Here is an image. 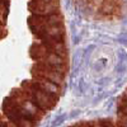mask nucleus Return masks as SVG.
<instances>
[{"instance_id":"1","label":"nucleus","mask_w":127,"mask_h":127,"mask_svg":"<svg viewBox=\"0 0 127 127\" xmlns=\"http://www.w3.org/2000/svg\"><path fill=\"white\" fill-rule=\"evenodd\" d=\"M23 90H26L28 94L32 95V99H33V103L37 105V107L43 111L45 113L54 109V107L56 105V103L59 102L60 97H56V95H52L50 93H46L43 90L37 89L33 84L31 83V80H24L20 85Z\"/></svg>"},{"instance_id":"2","label":"nucleus","mask_w":127,"mask_h":127,"mask_svg":"<svg viewBox=\"0 0 127 127\" xmlns=\"http://www.w3.org/2000/svg\"><path fill=\"white\" fill-rule=\"evenodd\" d=\"M28 10L33 15H50L60 13V5L59 1H37V0H31L28 3Z\"/></svg>"},{"instance_id":"3","label":"nucleus","mask_w":127,"mask_h":127,"mask_svg":"<svg viewBox=\"0 0 127 127\" xmlns=\"http://www.w3.org/2000/svg\"><path fill=\"white\" fill-rule=\"evenodd\" d=\"M32 71V75L33 78H39V79H45L47 81H51L56 84V85L61 87L64 84V80H65V75L62 74H59V72H54V71H48V70H41V69H37L34 66H32L31 69Z\"/></svg>"},{"instance_id":"4","label":"nucleus","mask_w":127,"mask_h":127,"mask_svg":"<svg viewBox=\"0 0 127 127\" xmlns=\"http://www.w3.org/2000/svg\"><path fill=\"white\" fill-rule=\"evenodd\" d=\"M31 83L33 84V85L39 89V90H43L46 93H50L52 95H56V97H60L61 94V88L59 85H56V84L51 83V81H47L45 79H39V78H32L29 79Z\"/></svg>"},{"instance_id":"5","label":"nucleus","mask_w":127,"mask_h":127,"mask_svg":"<svg viewBox=\"0 0 127 127\" xmlns=\"http://www.w3.org/2000/svg\"><path fill=\"white\" fill-rule=\"evenodd\" d=\"M48 54H50L48 50L42 43H33L31 46V48H29V55H31V57L36 62L42 61Z\"/></svg>"},{"instance_id":"6","label":"nucleus","mask_w":127,"mask_h":127,"mask_svg":"<svg viewBox=\"0 0 127 127\" xmlns=\"http://www.w3.org/2000/svg\"><path fill=\"white\" fill-rule=\"evenodd\" d=\"M61 34H65L64 24H62V26H55V27H47V28H45V29L37 36V38H39V39L42 41V39L52 38V37H56V36H61Z\"/></svg>"},{"instance_id":"7","label":"nucleus","mask_w":127,"mask_h":127,"mask_svg":"<svg viewBox=\"0 0 127 127\" xmlns=\"http://www.w3.org/2000/svg\"><path fill=\"white\" fill-rule=\"evenodd\" d=\"M39 62H45V64H47V65H52V66L67 65V60L62 59V57H60V56H57L55 54H51V52L42 61H39Z\"/></svg>"},{"instance_id":"8","label":"nucleus","mask_w":127,"mask_h":127,"mask_svg":"<svg viewBox=\"0 0 127 127\" xmlns=\"http://www.w3.org/2000/svg\"><path fill=\"white\" fill-rule=\"evenodd\" d=\"M116 3L112 1V0H105V1L98 8V12L102 14V15H111L114 13L116 10Z\"/></svg>"},{"instance_id":"9","label":"nucleus","mask_w":127,"mask_h":127,"mask_svg":"<svg viewBox=\"0 0 127 127\" xmlns=\"http://www.w3.org/2000/svg\"><path fill=\"white\" fill-rule=\"evenodd\" d=\"M13 125H14L15 127H36V126H37V122L32 121V120H28V118L20 117V118L17 120Z\"/></svg>"},{"instance_id":"10","label":"nucleus","mask_w":127,"mask_h":127,"mask_svg":"<svg viewBox=\"0 0 127 127\" xmlns=\"http://www.w3.org/2000/svg\"><path fill=\"white\" fill-rule=\"evenodd\" d=\"M107 62H108L107 59H98L97 61H94L92 69H93L94 71H97V72H100V71H103V70L105 69V66H107Z\"/></svg>"},{"instance_id":"11","label":"nucleus","mask_w":127,"mask_h":127,"mask_svg":"<svg viewBox=\"0 0 127 127\" xmlns=\"http://www.w3.org/2000/svg\"><path fill=\"white\" fill-rule=\"evenodd\" d=\"M66 120H67V114L66 113H62L60 116H56V117L54 118V121L51 122V127H59V126H61L64 122H65Z\"/></svg>"},{"instance_id":"12","label":"nucleus","mask_w":127,"mask_h":127,"mask_svg":"<svg viewBox=\"0 0 127 127\" xmlns=\"http://www.w3.org/2000/svg\"><path fill=\"white\" fill-rule=\"evenodd\" d=\"M127 70V62L126 61H118L117 65L114 66V71L116 74H118V75H123Z\"/></svg>"},{"instance_id":"13","label":"nucleus","mask_w":127,"mask_h":127,"mask_svg":"<svg viewBox=\"0 0 127 127\" xmlns=\"http://www.w3.org/2000/svg\"><path fill=\"white\" fill-rule=\"evenodd\" d=\"M95 83L98 84L99 87H107L108 84L111 83V78H108V76H102V78H99V79H97L95 80Z\"/></svg>"},{"instance_id":"14","label":"nucleus","mask_w":127,"mask_h":127,"mask_svg":"<svg viewBox=\"0 0 127 127\" xmlns=\"http://www.w3.org/2000/svg\"><path fill=\"white\" fill-rule=\"evenodd\" d=\"M8 12H9V6H6L4 4H0V22H1V19L3 20L6 19Z\"/></svg>"},{"instance_id":"15","label":"nucleus","mask_w":127,"mask_h":127,"mask_svg":"<svg viewBox=\"0 0 127 127\" xmlns=\"http://www.w3.org/2000/svg\"><path fill=\"white\" fill-rule=\"evenodd\" d=\"M78 88H79V92H80L81 94H85V92H87L88 87H87V84H85V81H84V79H80V80H79V84H78Z\"/></svg>"},{"instance_id":"16","label":"nucleus","mask_w":127,"mask_h":127,"mask_svg":"<svg viewBox=\"0 0 127 127\" xmlns=\"http://www.w3.org/2000/svg\"><path fill=\"white\" fill-rule=\"evenodd\" d=\"M117 56H118V61H127V54L123 48H120L117 51Z\"/></svg>"},{"instance_id":"17","label":"nucleus","mask_w":127,"mask_h":127,"mask_svg":"<svg viewBox=\"0 0 127 127\" xmlns=\"http://www.w3.org/2000/svg\"><path fill=\"white\" fill-rule=\"evenodd\" d=\"M118 42L123 46H127V33H123L118 37Z\"/></svg>"},{"instance_id":"18","label":"nucleus","mask_w":127,"mask_h":127,"mask_svg":"<svg viewBox=\"0 0 127 127\" xmlns=\"http://www.w3.org/2000/svg\"><path fill=\"white\" fill-rule=\"evenodd\" d=\"M80 113H81L80 109H74V111L70 112V114L67 116V118H76L78 116H80Z\"/></svg>"},{"instance_id":"19","label":"nucleus","mask_w":127,"mask_h":127,"mask_svg":"<svg viewBox=\"0 0 127 127\" xmlns=\"http://www.w3.org/2000/svg\"><path fill=\"white\" fill-rule=\"evenodd\" d=\"M107 95H108L107 93H103V94H99V95H97V98H94V99H93V103H94V104H95V103H98L99 100L104 99L105 97H107Z\"/></svg>"},{"instance_id":"20","label":"nucleus","mask_w":127,"mask_h":127,"mask_svg":"<svg viewBox=\"0 0 127 127\" xmlns=\"http://www.w3.org/2000/svg\"><path fill=\"white\" fill-rule=\"evenodd\" d=\"M102 122V127H114V125L111 121H100Z\"/></svg>"},{"instance_id":"21","label":"nucleus","mask_w":127,"mask_h":127,"mask_svg":"<svg viewBox=\"0 0 127 127\" xmlns=\"http://www.w3.org/2000/svg\"><path fill=\"white\" fill-rule=\"evenodd\" d=\"M4 34H5L4 26H3V23H1V22H0V37H4Z\"/></svg>"},{"instance_id":"22","label":"nucleus","mask_w":127,"mask_h":127,"mask_svg":"<svg viewBox=\"0 0 127 127\" xmlns=\"http://www.w3.org/2000/svg\"><path fill=\"white\" fill-rule=\"evenodd\" d=\"M37 1H43V3H50V1H59V0H37Z\"/></svg>"},{"instance_id":"23","label":"nucleus","mask_w":127,"mask_h":127,"mask_svg":"<svg viewBox=\"0 0 127 127\" xmlns=\"http://www.w3.org/2000/svg\"><path fill=\"white\" fill-rule=\"evenodd\" d=\"M6 127H15V126H14L13 123H10V122H8V123H6Z\"/></svg>"},{"instance_id":"24","label":"nucleus","mask_w":127,"mask_h":127,"mask_svg":"<svg viewBox=\"0 0 127 127\" xmlns=\"http://www.w3.org/2000/svg\"><path fill=\"white\" fill-rule=\"evenodd\" d=\"M70 127H81V123H78V125H74V126H70Z\"/></svg>"},{"instance_id":"25","label":"nucleus","mask_w":127,"mask_h":127,"mask_svg":"<svg viewBox=\"0 0 127 127\" xmlns=\"http://www.w3.org/2000/svg\"><path fill=\"white\" fill-rule=\"evenodd\" d=\"M125 102L127 103V93H126V95H125Z\"/></svg>"},{"instance_id":"26","label":"nucleus","mask_w":127,"mask_h":127,"mask_svg":"<svg viewBox=\"0 0 127 127\" xmlns=\"http://www.w3.org/2000/svg\"><path fill=\"white\" fill-rule=\"evenodd\" d=\"M122 1H123V3H126V4H127V0H122Z\"/></svg>"}]
</instances>
